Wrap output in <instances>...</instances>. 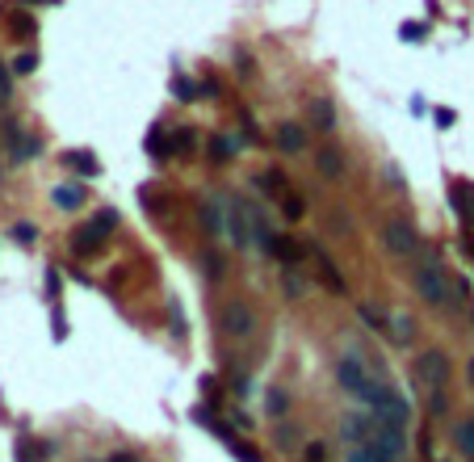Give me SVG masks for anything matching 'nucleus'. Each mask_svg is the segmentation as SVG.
I'll return each instance as SVG.
<instances>
[{"mask_svg": "<svg viewBox=\"0 0 474 462\" xmlns=\"http://www.w3.org/2000/svg\"><path fill=\"white\" fill-rule=\"evenodd\" d=\"M235 67H239V72H252V59H248L244 50H235Z\"/></svg>", "mask_w": 474, "mask_h": 462, "instance_id": "34", "label": "nucleus"}, {"mask_svg": "<svg viewBox=\"0 0 474 462\" xmlns=\"http://www.w3.org/2000/svg\"><path fill=\"white\" fill-rule=\"evenodd\" d=\"M218 332L231 337V341H248V337L256 332V311H252L248 303H239V299L223 303V311H218Z\"/></svg>", "mask_w": 474, "mask_h": 462, "instance_id": "4", "label": "nucleus"}, {"mask_svg": "<svg viewBox=\"0 0 474 462\" xmlns=\"http://www.w3.org/2000/svg\"><path fill=\"white\" fill-rule=\"evenodd\" d=\"M13 236H17V240H21V244H29V240H34V236H38V231H34V227H29V223H17V231H13Z\"/></svg>", "mask_w": 474, "mask_h": 462, "instance_id": "32", "label": "nucleus"}, {"mask_svg": "<svg viewBox=\"0 0 474 462\" xmlns=\"http://www.w3.org/2000/svg\"><path fill=\"white\" fill-rule=\"evenodd\" d=\"M227 236H231V244H239V248L252 244V219H248V206H244V202L227 210Z\"/></svg>", "mask_w": 474, "mask_h": 462, "instance_id": "9", "label": "nucleus"}, {"mask_svg": "<svg viewBox=\"0 0 474 462\" xmlns=\"http://www.w3.org/2000/svg\"><path fill=\"white\" fill-rule=\"evenodd\" d=\"M391 337H395V345H407L412 341V332H416V324L407 320V315H391V328H386Z\"/></svg>", "mask_w": 474, "mask_h": 462, "instance_id": "18", "label": "nucleus"}, {"mask_svg": "<svg viewBox=\"0 0 474 462\" xmlns=\"http://www.w3.org/2000/svg\"><path fill=\"white\" fill-rule=\"evenodd\" d=\"M50 202H55L59 210H80V202H84V189H80V185H55Z\"/></svg>", "mask_w": 474, "mask_h": 462, "instance_id": "15", "label": "nucleus"}, {"mask_svg": "<svg viewBox=\"0 0 474 462\" xmlns=\"http://www.w3.org/2000/svg\"><path fill=\"white\" fill-rule=\"evenodd\" d=\"M412 282H416V294H420L428 307H454L458 294H462V290H454V282H449V273H445V265H441L437 257H424V261L416 265Z\"/></svg>", "mask_w": 474, "mask_h": 462, "instance_id": "2", "label": "nucleus"}, {"mask_svg": "<svg viewBox=\"0 0 474 462\" xmlns=\"http://www.w3.org/2000/svg\"><path fill=\"white\" fill-rule=\"evenodd\" d=\"M113 462H134L130 454H113Z\"/></svg>", "mask_w": 474, "mask_h": 462, "instance_id": "38", "label": "nucleus"}, {"mask_svg": "<svg viewBox=\"0 0 474 462\" xmlns=\"http://www.w3.org/2000/svg\"><path fill=\"white\" fill-rule=\"evenodd\" d=\"M34 67H38V55H34V50H25V55L13 59V72H17V76H29Z\"/></svg>", "mask_w": 474, "mask_h": 462, "instance_id": "28", "label": "nucleus"}, {"mask_svg": "<svg viewBox=\"0 0 474 462\" xmlns=\"http://www.w3.org/2000/svg\"><path fill=\"white\" fill-rule=\"evenodd\" d=\"M8 29H13L17 38H25V34H34V29H38V21H34L29 13H13V17H8Z\"/></svg>", "mask_w": 474, "mask_h": 462, "instance_id": "21", "label": "nucleus"}, {"mask_svg": "<svg viewBox=\"0 0 474 462\" xmlns=\"http://www.w3.org/2000/svg\"><path fill=\"white\" fill-rule=\"evenodd\" d=\"M206 269H210V278H223V257L210 252V257H206Z\"/></svg>", "mask_w": 474, "mask_h": 462, "instance_id": "33", "label": "nucleus"}, {"mask_svg": "<svg viewBox=\"0 0 474 462\" xmlns=\"http://www.w3.org/2000/svg\"><path fill=\"white\" fill-rule=\"evenodd\" d=\"M336 383H340L344 391L361 395V391H365V383H370V374H365V362H361L357 353H344V358L336 362Z\"/></svg>", "mask_w": 474, "mask_h": 462, "instance_id": "7", "label": "nucleus"}, {"mask_svg": "<svg viewBox=\"0 0 474 462\" xmlns=\"http://www.w3.org/2000/svg\"><path fill=\"white\" fill-rule=\"evenodd\" d=\"M235 147H239V143H235L231 135H214V139H210V156H214V160H231Z\"/></svg>", "mask_w": 474, "mask_h": 462, "instance_id": "19", "label": "nucleus"}, {"mask_svg": "<svg viewBox=\"0 0 474 462\" xmlns=\"http://www.w3.org/2000/svg\"><path fill=\"white\" fill-rule=\"evenodd\" d=\"M265 252H269V257H277L281 265H294V261H302V244H294L290 236H269Z\"/></svg>", "mask_w": 474, "mask_h": 462, "instance_id": "11", "label": "nucleus"}, {"mask_svg": "<svg viewBox=\"0 0 474 462\" xmlns=\"http://www.w3.org/2000/svg\"><path fill=\"white\" fill-rule=\"evenodd\" d=\"M147 156H164V130L160 126L147 130Z\"/></svg>", "mask_w": 474, "mask_h": 462, "instance_id": "29", "label": "nucleus"}, {"mask_svg": "<svg viewBox=\"0 0 474 462\" xmlns=\"http://www.w3.org/2000/svg\"><path fill=\"white\" fill-rule=\"evenodd\" d=\"M265 408H269V416L281 421V416L290 412V395H286L281 387H269V391H265Z\"/></svg>", "mask_w": 474, "mask_h": 462, "instance_id": "17", "label": "nucleus"}, {"mask_svg": "<svg viewBox=\"0 0 474 462\" xmlns=\"http://www.w3.org/2000/svg\"><path fill=\"white\" fill-rule=\"evenodd\" d=\"M8 88H13V80H8V72H4V67H0V93H4V97H8Z\"/></svg>", "mask_w": 474, "mask_h": 462, "instance_id": "36", "label": "nucleus"}, {"mask_svg": "<svg viewBox=\"0 0 474 462\" xmlns=\"http://www.w3.org/2000/svg\"><path fill=\"white\" fill-rule=\"evenodd\" d=\"M433 122H437V126H454V122H458V114H454V109H437V114H433Z\"/></svg>", "mask_w": 474, "mask_h": 462, "instance_id": "31", "label": "nucleus"}, {"mask_svg": "<svg viewBox=\"0 0 474 462\" xmlns=\"http://www.w3.org/2000/svg\"><path fill=\"white\" fill-rule=\"evenodd\" d=\"M454 442H458V454L474 458V416L458 421V429H454Z\"/></svg>", "mask_w": 474, "mask_h": 462, "instance_id": "16", "label": "nucleus"}, {"mask_svg": "<svg viewBox=\"0 0 474 462\" xmlns=\"http://www.w3.org/2000/svg\"><path fill=\"white\" fill-rule=\"evenodd\" d=\"M193 143H197V135H193V130H189V126H181V130H176V135H172V147H176V151H181V156H185V151H193Z\"/></svg>", "mask_w": 474, "mask_h": 462, "instance_id": "26", "label": "nucleus"}, {"mask_svg": "<svg viewBox=\"0 0 474 462\" xmlns=\"http://www.w3.org/2000/svg\"><path fill=\"white\" fill-rule=\"evenodd\" d=\"M399 38H412V42H420V38H424V25H399Z\"/></svg>", "mask_w": 474, "mask_h": 462, "instance_id": "30", "label": "nucleus"}, {"mask_svg": "<svg viewBox=\"0 0 474 462\" xmlns=\"http://www.w3.org/2000/svg\"><path fill=\"white\" fill-rule=\"evenodd\" d=\"M466 379H470V387H474V358L466 362Z\"/></svg>", "mask_w": 474, "mask_h": 462, "instance_id": "37", "label": "nucleus"}, {"mask_svg": "<svg viewBox=\"0 0 474 462\" xmlns=\"http://www.w3.org/2000/svg\"><path fill=\"white\" fill-rule=\"evenodd\" d=\"M357 400H365L370 404V412H374V421L378 425H391V429H407V421H412V400L403 395V391H395V387H386V383H365V391L357 395Z\"/></svg>", "mask_w": 474, "mask_h": 462, "instance_id": "1", "label": "nucleus"}, {"mask_svg": "<svg viewBox=\"0 0 474 462\" xmlns=\"http://www.w3.org/2000/svg\"><path fill=\"white\" fill-rule=\"evenodd\" d=\"M349 462H370V450H365V446H361V450H353V454H349Z\"/></svg>", "mask_w": 474, "mask_h": 462, "instance_id": "35", "label": "nucleus"}, {"mask_svg": "<svg viewBox=\"0 0 474 462\" xmlns=\"http://www.w3.org/2000/svg\"><path fill=\"white\" fill-rule=\"evenodd\" d=\"M315 168H319V177H328V181H336L340 172H344V156H340V147H319L315 151Z\"/></svg>", "mask_w": 474, "mask_h": 462, "instance_id": "10", "label": "nucleus"}, {"mask_svg": "<svg viewBox=\"0 0 474 462\" xmlns=\"http://www.w3.org/2000/svg\"><path fill=\"white\" fill-rule=\"evenodd\" d=\"M63 164H67V168H76L80 177H97V172H101L97 156H92V151H84V147H80V151H67V156H63Z\"/></svg>", "mask_w": 474, "mask_h": 462, "instance_id": "14", "label": "nucleus"}, {"mask_svg": "<svg viewBox=\"0 0 474 462\" xmlns=\"http://www.w3.org/2000/svg\"><path fill=\"white\" fill-rule=\"evenodd\" d=\"M172 93H176V101H193V97H202V93L193 88V80H185V76L172 80Z\"/></svg>", "mask_w": 474, "mask_h": 462, "instance_id": "25", "label": "nucleus"}, {"mask_svg": "<svg viewBox=\"0 0 474 462\" xmlns=\"http://www.w3.org/2000/svg\"><path fill=\"white\" fill-rule=\"evenodd\" d=\"M273 143H277V151L298 156V151H307V126H302V122H277Z\"/></svg>", "mask_w": 474, "mask_h": 462, "instance_id": "8", "label": "nucleus"}, {"mask_svg": "<svg viewBox=\"0 0 474 462\" xmlns=\"http://www.w3.org/2000/svg\"><path fill=\"white\" fill-rule=\"evenodd\" d=\"M38 151H42V143H38V139H17V143H13V160H17V164H21V160H29V156H38Z\"/></svg>", "mask_w": 474, "mask_h": 462, "instance_id": "23", "label": "nucleus"}, {"mask_svg": "<svg viewBox=\"0 0 474 462\" xmlns=\"http://www.w3.org/2000/svg\"><path fill=\"white\" fill-rule=\"evenodd\" d=\"M311 122H315L319 130H336V105H332L328 97H315V101H311Z\"/></svg>", "mask_w": 474, "mask_h": 462, "instance_id": "13", "label": "nucleus"}, {"mask_svg": "<svg viewBox=\"0 0 474 462\" xmlns=\"http://www.w3.org/2000/svg\"><path fill=\"white\" fill-rule=\"evenodd\" d=\"M113 227H118V210H97L84 227H76V236H71V252H80V257L101 252V240H105Z\"/></svg>", "mask_w": 474, "mask_h": 462, "instance_id": "3", "label": "nucleus"}, {"mask_svg": "<svg viewBox=\"0 0 474 462\" xmlns=\"http://www.w3.org/2000/svg\"><path fill=\"white\" fill-rule=\"evenodd\" d=\"M202 219H206V227H210V231H223V206H218L214 198L202 206Z\"/></svg>", "mask_w": 474, "mask_h": 462, "instance_id": "24", "label": "nucleus"}, {"mask_svg": "<svg viewBox=\"0 0 474 462\" xmlns=\"http://www.w3.org/2000/svg\"><path fill=\"white\" fill-rule=\"evenodd\" d=\"M315 265H319V278H323V286H328L332 294H344V290H349L344 278H340V269L332 265V257H328L323 248H315Z\"/></svg>", "mask_w": 474, "mask_h": 462, "instance_id": "12", "label": "nucleus"}, {"mask_svg": "<svg viewBox=\"0 0 474 462\" xmlns=\"http://www.w3.org/2000/svg\"><path fill=\"white\" fill-rule=\"evenodd\" d=\"M25 4H59V0H25Z\"/></svg>", "mask_w": 474, "mask_h": 462, "instance_id": "39", "label": "nucleus"}, {"mask_svg": "<svg viewBox=\"0 0 474 462\" xmlns=\"http://www.w3.org/2000/svg\"><path fill=\"white\" fill-rule=\"evenodd\" d=\"M281 215H286L290 223H298V219L307 215V202H302V198H294V193H286V198H281Z\"/></svg>", "mask_w": 474, "mask_h": 462, "instance_id": "22", "label": "nucleus"}, {"mask_svg": "<svg viewBox=\"0 0 474 462\" xmlns=\"http://www.w3.org/2000/svg\"><path fill=\"white\" fill-rule=\"evenodd\" d=\"M382 248H386L391 257H412V252L420 248V236H416V227H412L407 219H391V223L382 227Z\"/></svg>", "mask_w": 474, "mask_h": 462, "instance_id": "5", "label": "nucleus"}, {"mask_svg": "<svg viewBox=\"0 0 474 462\" xmlns=\"http://www.w3.org/2000/svg\"><path fill=\"white\" fill-rule=\"evenodd\" d=\"M357 311H361V320H365L370 328H378V332H386V328H391V320H386V315H382V311H378L374 303H361Z\"/></svg>", "mask_w": 474, "mask_h": 462, "instance_id": "20", "label": "nucleus"}, {"mask_svg": "<svg viewBox=\"0 0 474 462\" xmlns=\"http://www.w3.org/2000/svg\"><path fill=\"white\" fill-rule=\"evenodd\" d=\"M416 374H420V383H424V387L441 391V387H445V379H449V358H445L441 349H424V353L416 358Z\"/></svg>", "mask_w": 474, "mask_h": 462, "instance_id": "6", "label": "nucleus"}, {"mask_svg": "<svg viewBox=\"0 0 474 462\" xmlns=\"http://www.w3.org/2000/svg\"><path fill=\"white\" fill-rule=\"evenodd\" d=\"M227 450H231V454H235L239 462H265L260 454H256V450H252V446H248V442H227Z\"/></svg>", "mask_w": 474, "mask_h": 462, "instance_id": "27", "label": "nucleus"}]
</instances>
